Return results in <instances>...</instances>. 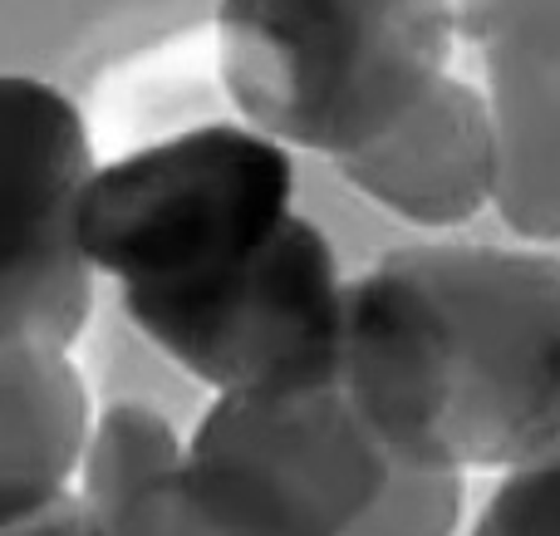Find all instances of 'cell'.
Returning a JSON list of instances; mask_svg holds the SVG:
<instances>
[{
	"label": "cell",
	"instance_id": "7a4b0ae2",
	"mask_svg": "<svg viewBox=\"0 0 560 536\" xmlns=\"http://www.w3.org/2000/svg\"><path fill=\"white\" fill-rule=\"evenodd\" d=\"M447 0H222L236 114L280 148L354 158L408 118L453 59Z\"/></svg>",
	"mask_w": 560,
	"mask_h": 536
},
{
	"label": "cell",
	"instance_id": "7c38bea8",
	"mask_svg": "<svg viewBox=\"0 0 560 536\" xmlns=\"http://www.w3.org/2000/svg\"><path fill=\"white\" fill-rule=\"evenodd\" d=\"M463 473L394 463L384 498L349 536H457L463 522Z\"/></svg>",
	"mask_w": 560,
	"mask_h": 536
},
{
	"label": "cell",
	"instance_id": "5bb4252c",
	"mask_svg": "<svg viewBox=\"0 0 560 536\" xmlns=\"http://www.w3.org/2000/svg\"><path fill=\"white\" fill-rule=\"evenodd\" d=\"M0 536H98L94 532V517H89V508L79 502V492H59L55 502H45L39 512H30V517L20 522H5Z\"/></svg>",
	"mask_w": 560,
	"mask_h": 536
},
{
	"label": "cell",
	"instance_id": "8fae6325",
	"mask_svg": "<svg viewBox=\"0 0 560 536\" xmlns=\"http://www.w3.org/2000/svg\"><path fill=\"white\" fill-rule=\"evenodd\" d=\"M183 458H187V448L177 443L173 423H167L163 413L143 409V404H114V409H104V419L89 429L74 492L98 527V522L114 517L138 488H148L153 478L173 473Z\"/></svg>",
	"mask_w": 560,
	"mask_h": 536
},
{
	"label": "cell",
	"instance_id": "5b68a950",
	"mask_svg": "<svg viewBox=\"0 0 560 536\" xmlns=\"http://www.w3.org/2000/svg\"><path fill=\"white\" fill-rule=\"evenodd\" d=\"M94 177L84 114L59 89L0 74V354L69 350L94 311L79 202Z\"/></svg>",
	"mask_w": 560,
	"mask_h": 536
},
{
	"label": "cell",
	"instance_id": "52a82bcc",
	"mask_svg": "<svg viewBox=\"0 0 560 536\" xmlns=\"http://www.w3.org/2000/svg\"><path fill=\"white\" fill-rule=\"evenodd\" d=\"M497 133V212L516 236L560 242V0H492L472 35Z\"/></svg>",
	"mask_w": 560,
	"mask_h": 536
},
{
	"label": "cell",
	"instance_id": "6da1fadb",
	"mask_svg": "<svg viewBox=\"0 0 560 536\" xmlns=\"http://www.w3.org/2000/svg\"><path fill=\"white\" fill-rule=\"evenodd\" d=\"M339 389L398 463L516 468L560 433V261L428 242L345 286Z\"/></svg>",
	"mask_w": 560,
	"mask_h": 536
},
{
	"label": "cell",
	"instance_id": "9a60e30c",
	"mask_svg": "<svg viewBox=\"0 0 560 536\" xmlns=\"http://www.w3.org/2000/svg\"><path fill=\"white\" fill-rule=\"evenodd\" d=\"M447 10H453V25H457V35H472L477 30V20L492 10V0H447Z\"/></svg>",
	"mask_w": 560,
	"mask_h": 536
},
{
	"label": "cell",
	"instance_id": "9c48e42d",
	"mask_svg": "<svg viewBox=\"0 0 560 536\" xmlns=\"http://www.w3.org/2000/svg\"><path fill=\"white\" fill-rule=\"evenodd\" d=\"M89 429V394L69 350L0 354V527L74 488Z\"/></svg>",
	"mask_w": 560,
	"mask_h": 536
},
{
	"label": "cell",
	"instance_id": "3957f363",
	"mask_svg": "<svg viewBox=\"0 0 560 536\" xmlns=\"http://www.w3.org/2000/svg\"><path fill=\"white\" fill-rule=\"evenodd\" d=\"M295 167L276 138L207 124L98 167L79 202L94 276L124 291H183L232 271L290 217Z\"/></svg>",
	"mask_w": 560,
	"mask_h": 536
},
{
	"label": "cell",
	"instance_id": "8992f818",
	"mask_svg": "<svg viewBox=\"0 0 560 536\" xmlns=\"http://www.w3.org/2000/svg\"><path fill=\"white\" fill-rule=\"evenodd\" d=\"M187 458L242 482L305 536H349L384 498L398 463L339 384L276 399L217 394Z\"/></svg>",
	"mask_w": 560,
	"mask_h": 536
},
{
	"label": "cell",
	"instance_id": "4fadbf2b",
	"mask_svg": "<svg viewBox=\"0 0 560 536\" xmlns=\"http://www.w3.org/2000/svg\"><path fill=\"white\" fill-rule=\"evenodd\" d=\"M472 536H560V433L532 458L506 468Z\"/></svg>",
	"mask_w": 560,
	"mask_h": 536
},
{
	"label": "cell",
	"instance_id": "ba28073f",
	"mask_svg": "<svg viewBox=\"0 0 560 536\" xmlns=\"http://www.w3.org/2000/svg\"><path fill=\"white\" fill-rule=\"evenodd\" d=\"M335 167L369 202L413 226L443 232L472 222L497 202V133L487 98L463 79H438L413 114Z\"/></svg>",
	"mask_w": 560,
	"mask_h": 536
},
{
	"label": "cell",
	"instance_id": "277c9868",
	"mask_svg": "<svg viewBox=\"0 0 560 536\" xmlns=\"http://www.w3.org/2000/svg\"><path fill=\"white\" fill-rule=\"evenodd\" d=\"M124 315L192 380L232 399L339 384L345 281L335 246L290 212L261 252L183 291H124Z\"/></svg>",
	"mask_w": 560,
	"mask_h": 536
},
{
	"label": "cell",
	"instance_id": "30bf717a",
	"mask_svg": "<svg viewBox=\"0 0 560 536\" xmlns=\"http://www.w3.org/2000/svg\"><path fill=\"white\" fill-rule=\"evenodd\" d=\"M98 536H305L276 508L232 482L207 463L183 458L173 473L138 488L114 517L94 527Z\"/></svg>",
	"mask_w": 560,
	"mask_h": 536
}]
</instances>
